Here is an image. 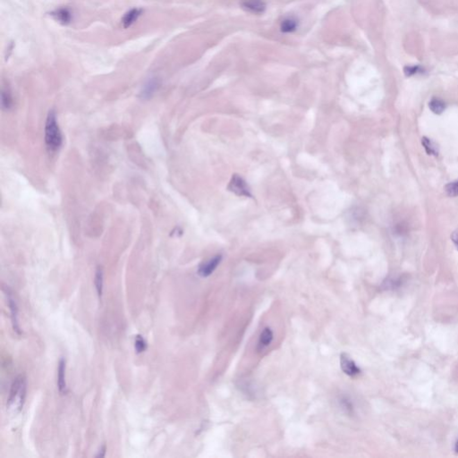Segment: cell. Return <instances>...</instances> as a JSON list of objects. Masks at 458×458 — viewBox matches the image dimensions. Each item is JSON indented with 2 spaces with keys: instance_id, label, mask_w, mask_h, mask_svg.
Wrapping results in <instances>:
<instances>
[{
  "instance_id": "1",
  "label": "cell",
  "mask_w": 458,
  "mask_h": 458,
  "mask_svg": "<svg viewBox=\"0 0 458 458\" xmlns=\"http://www.w3.org/2000/svg\"><path fill=\"white\" fill-rule=\"evenodd\" d=\"M45 141L48 149L51 151L59 150L62 145V133L57 121L56 114L53 111L49 113L46 121Z\"/></svg>"
},
{
  "instance_id": "2",
  "label": "cell",
  "mask_w": 458,
  "mask_h": 458,
  "mask_svg": "<svg viewBox=\"0 0 458 458\" xmlns=\"http://www.w3.org/2000/svg\"><path fill=\"white\" fill-rule=\"evenodd\" d=\"M26 396V381L24 376H18L11 386L9 398L7 402L8 408L14 412H19L23 409L24 400Z\"/></svg>"
},
{
  "instance_id": "3",
  "label": "cell",
  "mask_w": 458,
  "mask_h": 458,
  "mask_svg": "<svg viewBox=\"0 0 458 458\" xmlns=\"http://www.w3.org/2000/svg\"><path fill=\"white\" fill-rule=\"evenodd\" d=\"M228 190L234 193L238 196H245V197H252L251 190L247 183L245 182L243 177L238 175H234L228 185Z\"/></svg>"
},
{
  "instance_id": "4",
  "label": "cell",
  "mask_w": 458,
  "mask_h": 458,
  "mask_svg": "<svg viewBox=\"0 0 458 458\" xmlns=\"http://www.w3.org/2000/svg\"><path fill=\"white\" fill-rule=\"evenodd\" d=\"M221 261H222L221 255H216L213 258L209 259V261L205 262L199 267L198 274L200 277H209L216 270V268H218Z\"/></svg>"
},
{
  "instance_id": "5",
  "label": "cell",
  "mask_w": 458,
  "mask_h": 458,
  "mask_svg": "<svg viewBox=\"0 0 458 458\" xmlns=\"http://www.w3.org/2000/svg\"><path fill=\"white\" fill-rule=\"evenodd\" d=\"M340 364L342 371L348 376L354 377L361 373L360 368L356 365V363H354L348 354H341Z\"/></svg>"
},
{
  "instance_id": "6",
  "label": "cell",
  "mask_w": 458,
  "mask_h": 458,
  "mask_svg": "<svg viewBox=\"0 0 458 458\" xmlns=\"http://www.w3.org/2000/svg\"><path fill=\"white\" fill-rule=\"evenodd\" d=\"M241 6L245 11L256 14H262L267 7L263 0H242Z\"/></svg>"
},
{
  "instance_id": "7",
  "label": "cell",
  "mask_w": 458,
  "mask_h": 458,
  "mask_svg": "<svg viewBox=\"0 0 458 458\" xmlns=\"http://www.w3.org/2000/svg\"><path fill=\"white\" fill-rule=\"evenodd\" d=\"M5 295L7 296L8 300V305H9L10 312H11V320H12V324L14 327V331L16 332L18 335H20L22 332L20 329V327L18 324V308H17V304L14 298V295L12 292L8 289L5 292Z\"/></svg>"
},
{
  "instance_id": "8",
  "label": "cell",
  "mask_w": 458,
  "mask_h": 458,
  "mask_svg": "<svg viewBox=\"0 0 458 458\" xmlns=\"http://www.w3.org/2000/svg\"><path fill=\"white\" fill-rule=\"evenodd\" d=\"M160 84L161 82L159 78H150L142 87V90L141 91V98L144 100H149L150 98H152V96L154 95L156 91L159 90Z\"/></svg>"
},
{
  "instance_id": "9",
  "label": "cell",
  "mask_w": 458,
  "mask_h": 458,
  "mask_svg": "<svg viewBox=\"0 0 458 458\" xmlns=\"http://www.w3.org/2000/svg\"><path fill=\"white\" fill-rule=\"evenodd\" d=\"M50 15L58 23H60V24H63V25H67V24L71 23V21L73 19L72 12L66 7H60L59 9L54 10L53 12L50 13Z\"/></svg>"
},
{
  "instance_id": "10",
  "label": "cell",
  "mask_w": 458,
  "mask_h": 458,
  "mask_svg": "<svg viewBox=\"0 0 458 458\" xmlns=\"http://www.w3.org/2000/svg\"><path fill=\"white\" fill-rule=\"evenodd\" d=\"M58 387L61 394L66 393V382H65V360L61 359L59 362L58 370Z\"/></svg>"
},
{
  "instance_id": "11",
  "label": "cell",
  "mask_w": 458,
  "mask_h": 458,
  "mask_svg": "<svg viewBox=\"0 0 458 458\" xmlns=\"http://www.w3.org/2000/svg\"><path fill=\"white\" fill-rule=\"evenodd\" d=\"M141 13H142V10L139 9V8H132L130 11H128L123 17V27L126 29L131 27L132 24L135 23L138 18L141 16Z\"/></svg>"
},
{
  "instance_id": "12",
  "label": "cell",
  "mask_w": 458,
  "mask_h": 458,
  "mask_svg": "<svg viewBox=\"0 0 458 458\" xmlns=\"http://www.w3.org/2000/svg\"><path fill=\"white\" fill-rule=\"evenodd\" d=\"M273 337H274V335H273L272 330L269 327H265L263 331L262 332V334L260 336L258 345L259 349H264V348H266L267 346L270 345L271 342H272Z\"/></svg>"
},
{
  "instance_id": "13",
  "label": "cell",
  "mask_w": 458,
  "mask_h": 458,
  "mask_svg": "<svg viewBox=\"0 0 458 458\" xmlns=\"http://www.w3.org/2000/svg\"><path fill=\"white\" fill-rule=\"evenodd\" d=\"M104 273H103V268L102 267H98L96 270L95 279H94V284H95L96 290L99 297H101L102 293H103V281H104Z\"/></svg>"
},
{
  "instance_id": "14",
  "label": "cell",
  "mask_w": 458,
  "mask_h": 458,
  "mask_svg": "<svg viewBox=\"0 0 458 458\" xmlns=\"http://www.w3.org/2000/svg\"><path fill=\"white\" fill-rule=\"evenodd\" d=\"M297 27H298V22L295 19L290 18V17L284 19L280 24L281 32H285V33L295 32Z\"/></svg>"
},
{
  "instance_id": "15",
  "label": "cell",
  "mask_w": 458,
  "mask_h": 458,
  "mask_svg": "<svg viewBox=\"0 0 458 458\" xmlns=\"http://www.w3.org/2000/svg\"><path fill=\"white\" fill-rule=\"evenodd\" d=\"M429 107H430V109H431L433 113L440 115V114L443 113V111L446 109V104H445L444 101H442L440 99L434 98V99H432L430 101Z\"/></svg>"
},
{
  "instance_id": "16",
  "label": "cell",
  "mask_w": 458,
  "mask_h": 458,
  "mask_svg": "<svg viewBox=\"0 0 458 458\" xmlns=\"http://www.w3.org/2000/svg\"><path fill=\"white\" fill-rule=\"evenodd\" d=\"M422 143L428 154L438 156V154H439L438 148H437L435 143L431 141V139H429L427 137H423L422 139Z\"/></svg>"
},
{
  "instance_id": "17",
  "label": "cell",
  "mask_w": 458,
  "mask_h": 458,
  "mask_svg": "<svg viewBox=\"0 0 458 458\" xmlns=\"http://www.w3.org/2000/svg\"><path fill=\"white\" fill-rule=\"evenodd\" d=\"M2 108L4 109H10L13 105V99L9 91L3 89L2 90Z\"/></svg>"
},
{
  "instance_id": "18",
  "label": "cell",
  "mask_w": 458,
  "mask_h": 458,
  "mask_svg": "<svg viewBox=\"0 0 458 458\" xmlns=\"http://www.w3.org/2000/svg\"><path fill=\"white\" fill-rule=\"evenodd\" d=\"M445 191L447 195L450 197H457L458 196V180L450 182L445 186Z\"/></svg>"
},
{
  "instance_id": "19",
  "label": "cell",
  "mask_w": 458,
  "mask_h": 458,
  "mask_svg": "<svg viewBox=\"0 0 458 458\" xmlns=\"http://www.w3.org/2000/svg\"><path fill=\"white\" fill-rule=\"evenodd\" d=\"M134 347H135V350H136L137 353L138 354H141L142 352L145 351L146 348H147V344H146L145 340L142 338V336L138 335L135 337V342H134Z\"/></svg>"
},
{
  "instance_id": "20",
  "label": "cell",
  "mask_w": 458,
  "mask_h": 458,
  "mask_svg": "<svg viewBox=\"0 0 458 458\" xmlns=\"http://www.w3.org/2000/svg\"><path fill=\"white\" fill-rule=\"evenodd\" d=\"M404 73L406 76H412L414 74H417L419 73H422V69L419 65H412V66H405L404 70Z\"/></svg>"
},
{
  "instance_id": "21",
  "label": "cell",
  "mask_w": 458,
  "mask_h": 458,
  "mask_svg": "<svg viewBox=\"0 0 458 458\" xmlns=\"http://www.w3.org/2000/svg\"><path fill=\"white\" fill-rule=\"evenodd\" d=\"M341 404H342L343 409H345V411L348 412V413H350V412L353 410L352 404L350 403L349 400H347L346 398H342V399H341Z\"/></svg>"
},
{
  "instance_id": "22",
  "label": "cell",
  "mask_w": 458,
  "mask_h": 458,
  "mask_svg": "<svg viewBox=\"0 0 458 458\" xmlns=\"http://www.w3.org/2000/svg\"><path fill=\"white\" fill-rule=\"evenodd\" d=\"M451 237H452L454 244L456 245L457 248L458 249V231L454 232Z\"/></svg>"
},
{
  "instance_id": "23",
  "label": "cell",
  "mask_w": 458,
  "mask_h": 458,
  "mask_svg": "<svg viewBox=\"0 0 458 458\" xmlns=\"http://www.w3.org/2000/svg\"><path fill=\"white\" fill-rule=\"evenodd\" d=\"M100 452H101V454H99V455L97 456V458H103V457H104L105 452H106V448L103 447L102 449H101V451H100Z\"/></svg>"
},
{
  "instance_id": "24",
  "label": "cell",
  "mask_w": 458,
  "mask_h": 458,
  "mask_svg": "<svg viewBox=\"0 0 458 458\" xmlns=\"http://www.w3.org/2000/svg\"><path fill=\"white\" fill-rule=\"evenodd\" d=\"M455 450H456V452H457V453H458V440L457 441L456 447H455Z\"/></svg>"
}]
</instances>
